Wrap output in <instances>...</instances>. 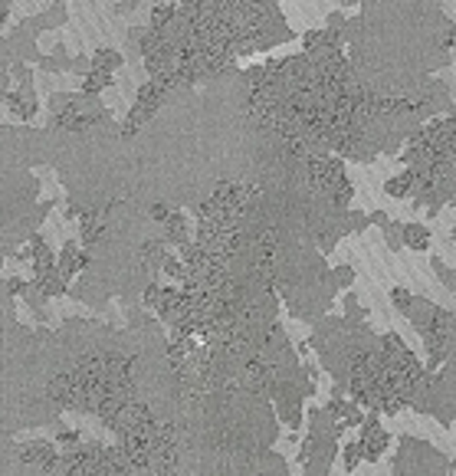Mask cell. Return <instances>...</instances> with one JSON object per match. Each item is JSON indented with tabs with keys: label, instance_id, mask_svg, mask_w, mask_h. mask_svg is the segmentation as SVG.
<instances>
[{
	"label": "cell",
	"instance_id": "cell-1",
	"mask_svg": "<svg viewBox=\"0 0 456 476\" xmlns=\"http://www.w3.org/2000/svg\"><path fill=\"white\" fill-rule=\"evenodd\" d=\"M17 460H20V463H36V466H43L46 473H53L59 454H56V447L46 444V440H30V444L17 447Z\"/></svg>",
	"mask_w": 456,
	"mask_h": 476
},
{
	"label": "cell",
	"instance_id": "cell-2",
	"mask_svg": "<svg viewBox=\"0 0 456 476\" xmlns=\"http://www.w3.org/2000/svg\"><path fill=\"white\" fill-rule=\"evenodd\" d=\"M79 220H82V243L86 247H92V243H98V240L105 237V220H102L98 210H86Z\"/></svg>",
	"mask_w": 456,
	"mask_h": 476
},
{
	"label": "cell",
	"instance_id": "cell-3",
	"mask_svg": "<svg viewBox=\"0 0 456 476\" xmlns=\"http://www.w3.org/2000/svg\"><path fill=\"white\" fill-rule=\"evenodd\" d=\"M388 444H391V437H388V431H384V427H381L378 433L365 437V440H361V447H365V460H368V463H374V460L388 450Z\"/></svg>",
	"mask_w": 456,
	"mask_h": 476
},
{
	"label": "cell",
	"instance_id": "cell-4",
	"mask_svg": "<svg viewBox=\"0 0 456 476\" xmlns=\"http://www.w3.org/2000/svg\"><path fill=\"white\" fill-rule=\"evenodd\" d=\"M401 237L407 247L413 250H427L430 247V230L420 227V224H407V227H401Z\"/></svg>",
	"mask_w": 456,
	"mask_h": 476
},
{
	"label": "cell",
	"instance_id": "cell-5",
	"mask_svg": "<svg viewBox=\"0 0 456 476\" xmlns=\"http://www.w3.org/2000/svg\"><path fill=\"white\" fill-rule=\"evenodd\" d=\"M411 185H417V171H413V168H407L401 178H391V181L384 185V191H388L391 197H404L407 191H411Z\"/></svg>",
	"mask_w": 456,
	"mask_h": 476
},
{
	"label": "cell",
	"instance_id": "cell-6",
	"mask_svg": "<svg viewBox=\"0 0 456 476\" xmlns=\"http://www.w3.org/2000/svg\"><path fill=\"white\" fill-rule=\"evenodd\" d=\"M361 460H365V447H361V440H348V444L341 447V466L351 473Z\"/></svg>",
	"mask_w": 456,
	"mask_h": 476
},
{
	"label": "cell",
	"instance_id": "cell-7",
	"mask_svg": "<svg viewBox=\"0 0 456 476\" xmlns=\"http://www.w3.org/2000/svg\"><path fill=\"white\" fill-rule=\"evenodd\" d=\"M112 82V73H102V69H92V73H89L86 76V82H82V92H86V96H96L98 89H105Z\"/></svg>",
	"mask_w": 456,
	"mask_h": 476
},
{
	"label": "cell",
	"instance_id": "cell-8",
	"mask_svg": "<svg viewBox=\"0 0 456 476\" xmlns=\"http://www.w3.org/2000/svg\"><path fill=\"white\" fill-rule=\"evenodd\" d=\"M115 66H122V56L115 50H98L96 59H92V69H102V73H112Z\"/></svg>",
	"mask_w": 456,
	"mask_h": 476
},
{
	"label": "cell",
	"instance_id": "cell-9",
	"mask_svg": "<svg viewBox=\"0 0 456 476\" xmlns=\"http://www.w3.org/2000/svg\"><path fill=\"white\" fill-rule=\"evenodd\" d=\"M391 303L397 305L401 312H411L413 299H411V292H407V289H401V286H397V289H391Z\"/></svg>",
	"mask_w": 456,
	"mask_h": 476
},
{
	"label": "cell",
	"instance_id": "cell-10",
	"mask_svg": "<svg viewBox=\"0 0 456 476\" xmlns=\"http://www.w3.org/2000/svg\"><path fill=\"white\" fill-rule=\"evenodd\" d=\"M56 444H63V447H73V444H79V433L76 431H63L59 437H56Z\"/></svg>",
	"mask_w": 456,
	"mask_h": 476
},
{
	"label": "cell",
	"instance_id": "cell-11",
	"mask_svg": "<svg viewBox=\"0 0 456 476\" xmlns=\"http://www.w3.org/2000/svg\"><path fill=\"white\" fill-rule=\"evenodd\" d=\"M152 217H154V220H161V224H168V220H171V210H168L164 204H154L152 207Z\"/></svg>",
	"mask_w": 456,
	"mask_h": 476
},
{
	"label": "cell",
	"instance_id": "cell-12",
	"mask_svg": "<svg viewBox=\"0 0 456 476\" xmlns=\"http://www.w3.org/2000/svg\"><path fill=\"white\" fill-rule=\"evenodd\" d=\"M7 289H10L13 296H20V292L27 289V282H23V280H10V282H7Z\"/></svg>",
	"mask_w": 456,
	"mask_h": 476
}]
</instances>
